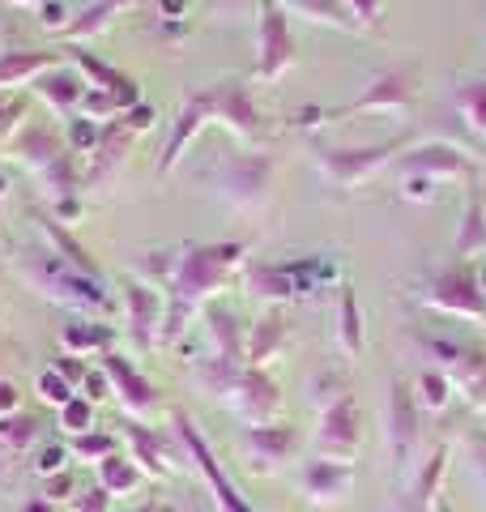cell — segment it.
Masks as SVG:
<instances>
[{
    "label": "cell",
    "instance_id": "19",
    "mask_svg": "<svg viewBox=\"0 0 486 512\" xmlns=\"http://www.w3.org/2000/svg\"><path fill=\"white\" fill-rule=\"evenodd\" d=\"M248 286H252V295L278 299V303L299 295V278H295V269L290 265H252L248 269Z\"/></svg>",
    "mask_w": 486,
    "mask_h": 512
},
{
    "label": "cell",
    "instance_id": "16",
    "mask_svg": "<svg viewBox=\"0 0 486 512\" xmlns=\"http://www.w3.org/2000/svg\"><path fill=\"white\" fill-rule=\"evenodd\" d=\"M414 103V77L410 73H384L376 86H371V94H363L359 103H350L342 111H333V116H346V111H376V107H388V111H405ZM329 116V120H333Z\"/></svg>",
    "mask_w": 486,
    "mask_h": 512
},
{
    "label": "cell",
    "instance_id": "51",
    "mask_svg": "<svg viewBox=\"0 0 486 512\" xmlns=\"http://www.w3.org/2000/svg\"><path fill=\"white\" fill-rule=\"evenodd\" d=\"M111 5H116V9H120V5H128V0H111Z\"/></svg>",
    "mask_w": 486,
    "mask_h": 512
},
{
    "label": "cell",
    "instance_id": "8",
    "mask_svg": "<svg viewBox=\"0 0 486 512\" xmlns=\"http://www.w3.org/2000/svg\"><path fill=\"white\" fill-rule=\"evenodd\" d=\"M359 444H363V431H359V406L354 397L342 393L337 402H329L320 410V427H316V457H329V461H350L359 457Z\"/></svg>",
    "mask_w": 486,
    "mask_h": 512
},
{
    "label": "cell",
    "instance_id": "18",
    "mask_svg": "<svg viewBox=\"0 0 486 512\" xmlns=\"http://www.w3.org/2000/svg\"><path fill=\"white\" fill-rule=\"evenodd\" d=\"M60 342H64V350H69V355H77V359H86L90 350H94V355H111L116 329L99 325V320H73V325H64Z\"/></svg>",
    "mask_w": 486,
    "mask_h": 512
},
{
    "label": "cell",
    "instance_id": "22",
    "mask_svg": "<svg viewBox=\"0 0 486 512\" xmlns=\"http://www.w3.org/2000/svg\"><path fill=\"white\" fill-rule=\"evenodd\" d=\"M43 436V423L35 419V414H9V419H0V448H5L9 457H22L30 453V448L39 444Z\"/></svg>",
    "mask_w": 486,
    "mask_h": 512
},
{
    "label": "cell",
    "instance_id": "5",
    "mask_svg": "<svg viewBox=\"0 0 486 512\" xmlns=\"http://www.w3.org/2000/svg\"><path fill=\"white\" fill-rule=\"evenodd\" d=\"M423 303L435 312H448V316H465V320H486V291L474 269L465 265H452V269H440L427 291H423Z\"/></svg>",
    "mask_w": 486,
    "mask_h": 512
},
{
    "label": "cell",
    "instance_id": "43",
    "mask_svg": "<svg viewBox=\"0 0 486 512\" xmlns=\"http://www.w3.org/2000/svg\"><path fill=\"white\" fill-rule=\"evenodd\" d=\"M43 26H64V5H43Z\"/></svg>",
    "mask_w": 486,
    "mask_h": 512
},
{
    "label": "cell",
    "instance_id": "28",
    "mask_svg": "<svg viewBox=\"0 0 486 512\" xmlns=\"http://www.w3.org/2000/svg\"><path fill=\"white\" fill-rule=\"evenodd\" d=\"M457 107H461L465 124L474 128V133H482V137H486V82H469V86H461Z\"/></svg>",
    "mask_w": 486,
    "mask_h": 512
},
{
    "label": "cell",
    "instance_id": "17",
    "mask_svg": "<svg viewBox=\"0 0 486 512\" xmlns=\"http://www.w3.org/2000/svg\"><path fill=\"white\" fill-rule=\"evenodd\" d=\"M401 171L405 175H427V180L440 184V180H452V175H469V163L457 150H448V146H427V150L405 154Z\"/></svg>",
    "mask_w": 486,
    "mask_h": 512
},
{
    "label": "cell",
    "instance_id": "36",
    "mask_svg": "<svg viewBox=\"0 0 486 512\" xmlns=\"http://www.w3.org/2000/svg\"><path fill=\"white\" fill-rule=\"evenodd\" d=\"M107 504H111V495H107L103 487H94V491H77V500H73V508H77V512H107Z\"/></svg>",
    "mask_w": 486,
    "mask_h": 512
},
{
    "label": "cell",
    "instance_id": "37",
    "mask_svg": "<svg viewBox=\"0 0 486 512\" xmlns=\"http://www.w3.org/2000/svg\"><path fill=\"white\" fill-rule=\"evenodd\" d=\"M435 180H427V175H410V180H405V201H431L435 197Z\"/></svg>",
    "mask_w": 486,
    "mask_h": 512
},
{
    "label": "cell",
    "instance_id": "30",
    "mask_svg": "<svg viewBox=\"0 0 486 512\" xmlns=\"http://www.w3.org/2000/svg\"><path fill=\"white\" fill-rule=\"evenodd\" d=\"M60 427L69 431V436H86V431L94 427V402H90V397H81V393H77L73 402L60 410Z\"/></svg>",
    "mask_w": 486,
    "mask_h": 512
},
{
    "label": "cell",
    "instance_id": "35",
    "mask_svg": "<svg viewBox=\"0 0 486 512\" xmlns=\"http://www.w3.org/2000/svg\"><path fill=\"white\" fill-rule=\"evenodd\" d=\"M81 397H90V402H103V397H111V380H107V372L103 367H94V372H86V380H81Z\"/></svg>",
    "mask_w": 486,
    "mask_h": 512
},
{
    "label": "cell",
    "instance_id": "50",
    "mask_svg": "<svg viewBox=\"0 0 486 512\" xmlns=\"http://www.w3.org/2000/svg\"><path fill=\"white\" fill-rule=\"evenodd\" d=\"M13 5H35V0H13Z\"/></svg>",
    "mask_w": 486,
    "mask_h": 512
},
{
    "label": "cell",
    "instance_id": "33",
    "mask_svg": "<svg viewBox=\"0 0 486 512\" xmlns=\"http://www.w3.org/2000/svg\"><path fill=\"white\" fill-rule=\"evenodd\" d=\"M64 466H69V448L64 444H43L35 453V474H43V478L64 474Z\"/></svg>",
    "mask_w": 486,
    "mask_h": 512
},
{
    "label": "cell",
    "instance_id": "41",
    "mask_svg": "<svg viewBox=\"0 0 486 512\" xmlns=\"http://www.w3.org/2000/svg\"><path fill=\"white\" fill-rule=\"evenodd\" d=\"M18 512H56V504L47 500V495H30V500H26Z\"/></svg>",
    "mask_w": 486,
    "mask_h": 512
},
{
    "label": "cell",
    "instance_id": "25",
    "mask_svg": "<svg viewBox=\"0 0 486 512\" xmlns=\"http://www.w3.org/2000/svg\"><path fill=\"white\" fill-rule=\"evenodd\" d=\"M414 397H418V410H444L452 402V380L435 367H423L414 380Z\"/></svg>",
    "mask_w": 486,
    "mask_h": 512
},
{
    "label": "cell",
    "instance_id": "26",
    "mask_svg": "<svg viewBox=\"0 0 486 512\" xmlns=\"http://www.w3.org/2000/svg\"><path fill=\"white\" fill-rule=\"evenodd\" d=\"M337 338H342V350L346 355H359L363 350V320H359V299H354L350 286H342V329H337Z\"/></svg>",
    "mask_w": 486,
    "mask_h": 512
},
{
    "label": "cell",
    "instance_id": "2",
    "mask_svg": "<svg viewBox=\"0 0 486 512\" xmlns=\"http://www.w3.org/2000/svg\"><path fill=\"white\" fill-rule=\"evenodd\" d=\"M26 278H30L35 291H43L47 299L64 303V308H77V312H90V308L107 312L111 308V299L103 295L99 282L86 278V274H77L69 261H60V256H52V252H39L35 261L26 265Z\"/></svg>",
    "mask_w": 486,
    "mask_h": 512
},
{
    "label": "cell",
    "instance_id": "12",
    "mask_svg": "<svg viewBox=\"0 0 486 512\" xmlns=\"http://www.w3.org/2000/svg\"><path fill=\"white\" fill-rule=\"evenodd\" d=\"M393 150H397V141L376 146V150H316V163L337 188H354V184H363L371 171H380Z\"/></svg>",
    "mask_w": 486,
    "mask_h": 512
},
{
    "label": "cell",
    "instance_id": "6",
    "mask_svg": "<svg viewBox=\"0 0 486 512\" xmlns=\"http://www.w3.org/2000/svg\"><path fill=\"white\" fill-rule=\"evenodd\" d=\"M239 461L248 466L252 474H278L290 457L299 453V431L290 423H265V427H243L239 431Z\"/></svg>",
    "mask_w": 486,
    "mask_h": 512
},
{
    "label": "cell",
    "instance_id": "1",
    "mask_svg": "<svg viewBox=\"0 0 486 512\" xmlns=\"http://www.w3.org/2000/svg\"><path fill=\"white\" fill-rule=\"evenodd\" d=\"M239 256H243V244H197V248H184L180 256H171V278H167L171 308H167V316H162V338L158 342L180 338L188 316L218 291L222 278L239 265Z\"/></svg>",
    "mask_w": 486,
    "mask_h": 512
},
{
    "label": "cell",
    "instance_id": "13",
    "mask_svg": "<svg viewBox=\"0 0 486 512\" xmlns=\"http://www.w3.org/2000/svg\"><path fill=\"white\" fill-rule=\"evenodd\" d=\"M299 487L312 504H342L346 495L354 491V466L350 461H329V457H316L299 470Z\"/></svg>",
    "mask_w": 486,
    "mask_h": 512
},
{
    "label": "cell",
    "instance_id": "32",
    "mask_svg": "<svg viewBox=\"0 0 486 512\" xmlns=\"http://www.w3.org/2000/svg\"><path fill=\"white\" fill-rule=\"evenodd\" d=\"M107 13H116V5H111V0H103V5L86 9V13H81V18H86V22L64 26V35H73V39H81V35H99V30L107 26Z\"/></svg>",
    "mask_w": 486,
    "mask_h": 512
},
{
    "label": "cell",
    "instance_id": "38",
    "mask_svg": "<svg viewBox=\"0 0 486 512\" xmlns=\"http://www.w3.org/2000/svg\"><path fill=\"white\" fill-rule=\"evenodd\" d=\"M18 410H22V393H18V384L0 380V419H9V414H18Z\"/></svg>",
    "mask_w": 486,
    "mask_h": 512
},
{
    "label": "cell",
    "instance_id": "47",
    "mask_svg": "<svg viewBox=\"0 0 486 512\" xmlns=\"http://www.w3.org/2000/svg\"><path fill=\"white\" fill-rule=\"evenodd\" d=\"M145 124H150V111L137 107V111H133V128H145Z\"/></svg>",
    "mask_w": 486,
    "mask_h": 512
},
{
    "label": "cell",
    "instance_id": "29",
    "mask_svg": "<svg viewBox=\"0 0 486 512\" xmlns=\"http://www.w3.org/2000/svg\"><path fill=\"white\" fill-rule=\"evenodd\" d=\"M39 94H43L47 103H56L60 111H69L73 103H81V94H86V90L77 86V77L56 73V77H47V82H39Z\"/></svg>",
    "mask_w": 486,
    "mask_h": 512
},
{
    "label": "cell",
    "instance_id": "4",
    "mask_svg": "<svg viewBox=\"0 0 486 512\" xmlns=\"http://www.w3.org/2000/svg\"><path fill=\"white\" fill-rule=\"evenodd\" d=\"M175 436H180V444H184V453L192 457V466L201 470V478H205V487H209V495H214V508L218 512H256L248 500L239 495V487L226 478V470H222V461L214 457V448L205 444V436H201V427L188 419L184 410H175Z\"/></svg>",
    "mask_w": 486,
    "mask_h": 512
},
{
    "label": "cell",
    "instance_id": "46",
    "mask_svg": "<svg viewBox=\"0 0 486 512\" xmlns=\"http://www.w3.org/2000/svg\"><path fill=\"white\" fill-rule=\"evenodd\" d=\"M133 512H175L171 504H158V500H150V504H141V508H133Z\"/></svg>",
    "mask_w": 486,
    "mask_h": 512
},
{
    "label": "cell",
    "instance_id": "9",
    "mask_svg": "<svg viewBox=\"0 0 486 512\" xmlns=\"http://www.w3.org/2000/svg\"><path fill=\"white\" fill-rule=\"evenodd\" d=\"M124 440H128V448H133L128 457L137 461L145 478H171L175 470H180V461L188 457L184 444L180 448L167 444V436H162L158 427H145L141 419H124Z\"/></svg>",
    "mask_w": 486,
    "mask_h": 512
},
{
    "label": "cell",
    "instance_id": "14",
    "mask_svg": "<svg viewBox=\"0 0 486 512\" xmlns=\"http://www.w3.org/2000/svg\"><path fill=\"white\" fill-rule=\"evenodd\" d=\"M261 13H265L261 18V77L273 82V77H282L295 64V39L286 30L278 0H261Z\"/></svg>",
    "mask_w": 486,
    "mask_h": 512
},
{
    "label": "cell",
    "instance_id": "39",
    "mask_svg": "<svg viewBox=\"0 0 486 512\" xmlns=\"http://www.w3.org/2000/svg\"><path fill=\"white\" fill-rule=\"evenodd\" d=\"M77 355H64V359H56V372L64 376V380H69V384H81V380H86V372H90V367H81V363H73Z\"/></svg>",
    "mask_w": 486,
    "mask_h": 512
},
{
    "label": "cell",
    "instance_id": "44",
    "mask_svg": "<svg viewBox=\"0 0 486 512\" xmlns=\"http://www.w3.org/2000/svg\"><path fill=\"white\" fill-rule=\"evenodd\" d=\"M73 146H94V128L73 124Z\"/></svg>",
    "mask_w": 486,
    "mask_h": 512
},
{
    "label": "cell",
    "instance_id": "31",
    "mask_svg": "<svg viewBox=\"0 0 486 512\" xmlns=\"http://www.w3.org/2000/svg\"><path fill=\"white\" fill-rule=\"evenodd\" d=\"M35 389H39L43 402H47V406H56V410H64V406H69L73 397H77V393H73V384L64 380V376L56 372V367H52V372H43V376H39Z\"/></svg>",
    "mask_w": 486,
    "mask_h": 512
},
{
    "label": "cell",
    "instance_id": "3",
    "mask_svg": "<svg viewBox=\"0 0 486 512\" xmlns=\"http://www.w3.org/2000/svg\"><path fill=\"white\" fill-rule=\"evenodd\" d=\"M423 410H418V397L405 380H397L388 389V419H384V436H388V457H393V470H397V483H405L414 470H418V436H423Z\"/></svg>",
    "mask_w": 486,
    "mask_h": 512
},
{
    "label": "cell",
    "instance_id": "27",
    "mask_svg": "<svg viewBox=\"0 0 486 512\" xmlns=\"http://www.w3.org/2000/svg\"><path fill=\"white\" fill-rule=\"evenodd\" d=\"M69 453L73 457H81V461H107L111 453H120V440L111 436V431H86V436H73V444H69Z\"/></svg>",
    "mask_w": 486,
    "mask_h": 512
},
{
    "label": "cell",
    "instance_id": "10",
    "mask_svg": "<svg viewBox=\"0 0 486 512\" xmlns=\"http://www.w3.org/2000/svg\"><path fill=\"white\" fill-rule=\"evenodd\" d=\"M444 474H448V444H435L431 457L418 461V470L401 483L393 512H435V504H440V495H444L440 491Z\"/></svg>",
    "mask_w": 486,
    "mask_h": 512
},
{
    "label": "cell",
    "instance_id": "24",
    "mask_svg": "<svg viewBox=\"0 0 486 512\" xmlns=\"http://www.w3.org/2000/svg\"><path fill=\"white\" fill-rule=\"evenodd\" d=\"M52 64H56V56H47V52H5L0 56V86L30 82V77L52 69Z\"/></svg>",
    "mask_w": 486,
    "mask_h": 512
},
{
    "label": "cell",
    "instance_id": "34",
    "mask_svg": "<svg viewBox=\"0 0 486 512\" xmlns=\"http://www.w3.org/2000/svg\"><path fill=\"white\" fill-rule=\"evenodd\" d=\"M43 495H47L52 504H60V500H77V478H73L69 470H64V474H52V478H47V487H43Z\"/></svg>",
    "mask_w": 486,
    "mask_h": 512
},
{
    "label": "cell",
    "instance_id": "21",
    "mask_svg": "<svg viewBox=\"0 0 486 512\" xmlns=\"http://www.w3.org/2000/svg\"><path fill=\"white\" fill-rule=\"evenodd\" d=\"M141 466L133 457H124V453H111L107 461H99V487L116 500V495H133L141 487Z\"/></svg>",
    "mask_w": 486,
    "mask_h": 512
},
{
    "label": "cell",
    "instance_id": "11",
    "mask_svg": "<svg viewBox=\"0 0 486 512\" xmlns=\"http://www.w3.org/2000/svg\"><path fill=\"white\" fill-rule=\"evenodd\" d=\"M103 372L111 380V397L124 406L128 419H145V414L158 410V389L128 359L120 355H103Z\"/></svg>",
    "mask_w": 486,
    "mask_h": 512
},
{
    "label": "cell",
    "instance_id": "20",
    "mask_svg": "<svg viewBox=\"0 0 486 512\" xmlns=\"http://www.w3.org/2000/svg\"><path fill=\"white\" fill-rule=\"evenodd\" d=\"M282 342H286V320L278 312L261 316L256 320V329L248 333V367H265L282 350Z\"/></svg>",
    "mask_w": 486,
    "mask_h": 512
},
{
    "label": "cell",
    "instance_id": "15",
    "mask_svg": "<svg viewBox=\"0 0 486 512\" xmlns=\"http://www.w3.org/2000/svg\"><path fill=\"white\" fill-rule=\"evenodd\" d=\"M162 295L150 286H128L124 291V320H128V338L137 350L158 346V325H162Z\"/></svg>",
    "mask_w": 486,
    "mask_h": 512
},
{
    "label": "cell",
    "instance_id": "49",
    "mask_svg": "<svg viewBox=\"0 0 486 512\" xmlns=\"http://www.w3.org/2000/svg\"><path fill=\"white\" fill-rule=\"evenodd\" d=\"M435 512H452V504L444 500V495H440V504H435Z\"/></svg>",
    "mask_w": 486,
    "mask_h": 512
},
{
    "label": "cell",
    "instance_id": "40",
    "mask_svg": "<svg viewBox=\"0 0 486 512\" xmlns=\"http://www.w3.org/2000/svg\"><path fill=\"white\" fill-rule=\"evenodd\" d=\"M469 466H474V474L486 483V444H469Z\"/></svg>",
    "mask_w": 486,
    "mask_h": 512
},
{
    "label": "cell",
    "instance_id": "7",
    "mask_svg": "<svg viewBox=\"0 0 486 512\" xmlns=\"http://www.w3.org/2000/svg\"><path fill=\"white\" fill-rule=\"evenodd\" d=\"M226 406L248 427H265V423H282V393L265 367H243L239 380L226 393Z\"/></svg>",
    "mask_w": 486,
    "mask_h": 512
},
{
    "label": "cell",
    "instance_id": "23",
    "mask_svg": "<svg viewBox=\"0 0 486 512\" xmlns=\"http://www.w3.org/2000/svg\"><path fill=\"white\" fill-rule=\"evenodd\" d=\"M452 248H457V256L486 252V201H482V192H474V201H469V210L461 218V231H457V239H452Z\"/></svg>",
    "mask_w": 486,
    "mask_h": 512
},
{
    "label": "cell",
    "instance_id": "48",
    "mask_svg": "<svg viewBox=\"0 0 486 512\" xmlns=\"http://www.w3.org/2000/svg\"><path fill=\"white\" fill-rule=\"evenodd\" d=\"M167 5V18H180V9H184V0H162Z\"/></svg>",
    "mask_w": 486,
    "mask_h": 512
},
{
    "label": "cell",
    "instance_id": "45",
    "mask_svg": "<svg viewBox=\"0 0 486 512\" xmlns=\"http://www.w3.org/2000/svg\"><path fill=\"white\" fill-rule=\"evenodd\" d=\"M354 9H359L363 18H371V22H376V0H354Z\"/></svg>",
    "mask_w": 486,
    "mask_h": 512
},
{
    "label": "cell",
    "instance_id": "42",
    "mask_svg": "<svg viewBox=\"0 0 486 512\" xmlns=\"http://www.w3.org/2000/svg\"><path fill=\"white\" fill-rule=\"evenodd\" d=\"M9 483H13V457L0 448V491H9Z\"/></svg>",
    "mask_w": 486,
    "mask_h": 512
}]
</instances>
